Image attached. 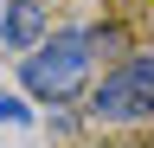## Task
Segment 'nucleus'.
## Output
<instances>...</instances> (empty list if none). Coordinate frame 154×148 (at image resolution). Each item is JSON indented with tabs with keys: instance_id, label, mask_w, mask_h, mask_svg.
<instances>
[{
	"instance_id": "obj_4",
	"label": "nucleus",
	"mask_w": 154,
	"mask_h": 148,
	"mask_svg": "<svg viewBox=\"0 0 154 148\" xmlns=\"http://www.w3.org/2000/svg\"><path fill=\"white\" fill-rule=\"evenodd\" d=\"M0 122H32V109L19 103V97H0Z\"/></svg>"
},
{
	"instance_id": "obj_2",
	"label": "nucleus",
	"mask_w": 154,
	"mask_h": 148,
	"mask_svg": "<svg viewBox=\"0 0 154 148\" xmlns=\"http://www.w3.org/2000/svg\"><path fill=\"white\" fill-rule=\"evenodd\" d=\"M96 122H154V52H135L96 84L90 97Z\"/></svg>"
},
{
	"instance_id": "obj_3",
	"label": "nucleus",
	"mask_w": 154,
	"mask_h": 148,
	"mask_svg": "<svg viewBox=\"0 0 154 148\" xmlns=\"http://www.w3.org/2000/svg\"><path fill=\"white\" fill-rule=\"evenodd\" d=\"M0 39H7V45H19V52H32L38 39H45V7H38V0H7Z\"/></svg>"
},
{
	"instance_id": "obj_1",
	"label": "nucleus",
	"mask_w": 154,
	"mask_h": 148,
	"mask_svg": "<svg viewBox=\"0 0 154 148\" xmlns=\"http://www.w3.org/2000/svg\"><path fill=\"white\" fill-rule=\"evenodd\" d=\"M90 45H96L90 32H51V39H38L26 52V65H19V84L38 103H71L90 84Z\"/></svg>"
}]
</instances>
